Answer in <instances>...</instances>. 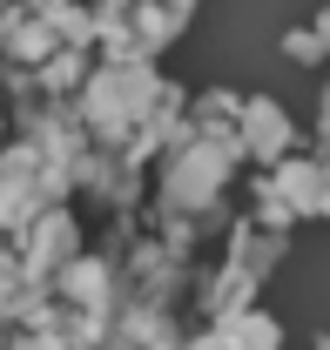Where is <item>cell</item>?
<instances>
[{
  "label": "cell",
  "instance_id": "cell-1",
  "mask_svg": "<svg viewBox=\"0 0 330 350\" xmlns=\"http://www.w3.org/2000/svg\"><path fill=\"white\" fill-rule=\"evenodd\" d=\"M236 142H243V155H263V162H277L290 142V122L256 94V101H243V129H236Z\"/></svg>",
  "mask_w": 330,
  "mask_h": 350
},
{
  "label": "cell",
  "instance_id": "cell-2",
  "mask_svg": "<svg viewBox=\"0 0 330 350\" xmlns=\"http://www.w3.org/2000/svg\"><path fill=\"white\" fill-rule=\"evenodd\" d=\"M324 34H317V27H290V34H283V54H290V61H303V68H310V61H324Z\"/></svg>",
  "mask_w": 330,
  "mask_h": 350
},
{
  "label": "cell",
  "instance_id": "cell-3",
  "mask_svg": "<svg viewBox=\"0 0 330 350\" xmlns=\"http://www.w3.org/2000/svg\"><path fill=\"white\" fill-rule=\"evenodd\" d=\"M168 7H175V14H189V7H196V0H168Z\"/></svg>",
  "mask_w": 330,
  "mask_h": 350
},
{
  "label": "cell",
  "instance_id": "cell-4",
  "mask_svg": "<svg viewBox=\"0 0 330 350\" xmlns=\"http://www.w3.org/2000/svg\"><path fill=\"white\" fill-rule=\"evenodd\" d=\"M317 350H330V337H324V344H317Z\"/></svg>",
  "mask_w": 330,
  "mask_h": 350
}]
</instances>
